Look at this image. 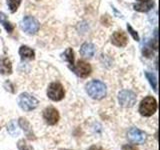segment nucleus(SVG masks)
Instances as JSON below:
<instances>
[{
    "mask_svg": "<svg viewBox=\"0 0 160 150\" xmlns=\"http://www.w3.org/2000/svg\"><path fill=\"white\" fill-rule=\"evenodd\" d=\"M127 29H128V31L130 32V34L132 35V37L134 38V40H136V41H139V36H138V34H137V32L135 31V30L131 27V25L128 24V25H127Z\"/></svg>",
    "mask_w": 160,
    "mask_h": 150,
    "instance_id": "nucleus-22",
    "label": "nucleus"
},
{
    "mask_svg": "<svg viewBox=\"0 0 160 150\" xmlns=\"http://www.w3.org/2000/svg\"><path fill=\"white\" fill-rule=\"evenodd\" d=\"M22 0H7V4L10 8V11L15 12L18 9L20 3H21Z\"/></svg>",
    "mask_w": 160,
    "mask_h": 150,
    "instance_id": "nucleus-19",
    "label": "nucleus"
},
{
    "mask_svg": "<svg viewBox=\"0 0 160 150\" xmlns=\"http://www.w3.org/2000/svg\"><path fill=\"white\" fill-rule=\"evenodd\" d=\"M18 146V149L19 150H33V148L31 146H29V145L24 141V140H20L17 144Z\"/></svg>",
    "mask_w": 160,
    "mask_h": 150,
    "instance_id": "nucleus-21",
    "label": "nucleus"
},
{
    "mask_svg": "<svg viewBox=\"0 0 160 150\" xmlns=\"http://www.w3.org/2000/svg\"><path fill=\"white\" fill-rule=\"evenodd\" d=\"M86 91L93 99H102L106 95V85L99 80H93L86 85Z\"/></svg>",
    "mask_w": 160,
    "mask_h": 150,
    "instance_id": "nucleus-1",
    "label": "nucleus"
},
{
    "mask_svg": "<svg viewBox=\"0 0 160 150\" xmlns=\"http://www.w3.org/2000/svg\"><path fill=\"white\" fill-rule=\"evenodd\" d=\"M8 131L10 134H12V135H18L19 134V131H18V128L16 126V123H15L14 121H12L11 123L9 124V126H8Z\"/></svg>",
    "mask_w": 160,
    "mask_h": 150,
    "instance_id": "nucleus-20",
    "label": "nucleus"
},
{
    "mask_svg": "<svg viewBox=\"0 0 160 150\" xmlns=\"http://www.w3.org/2000/svg\"><path fill=\"white\" fill-rule=\"evenodd\" d=\"M153 1L151 0H148V1H145V2H142V3H139V4H135L134 5V9L137 10V11H140V12H146V11H149L150 9L153 7Z\"/></svg>",
    "mask_w": 160,
    "mask_h": 150,
    "instance_id": "nucleus-15",
    "label": "nucleus"
},
{
    "mask_svg": "<svg viewBox=\"0 0 160 150\" xmlns=\"http://www.w3.org/2000/svg\"><path fill=\"white\" fill-rule=\"evenodd\" d=\"M96 48L92 43H84L80 48V53L84 57H92L95 54Z\"/></svg>",
    "mask_w": 160,
    "mask_h": 150,
    "instance_id": "nucleus-11",
    "label": "nucleus"
},
{
    "mask_svg": "<svg viewBox=\"0 0 160 150\" xmlns=\"http://www.w3.org/2000/svg\"><path fill=\"white\" fill-rule=\"evenodd\" d=\"M18 104L24 111H31L38 106V100L28 93H22L19 96Z\"/></svg>",
    "mask_w": 160,
    "mask_h": 150,
    "instance_id": "nucleus-3",
    "label": "nucleus"
},
{
    "mask_svg": "<svg viewBox=\"0 0 160 150\" xmlns=\"http://www.w3.org/2000/svg\"><path fill=\"white\" fill-rule=\"evenodd\" d=\"M43 118L49 125H55L59 120V113L54 107H47L43 111Z\"/></svg>",
    "mask_w": 160,
    "mask_h": 150,
    "instance_id": "nucleus-8",
    "label": "nucleus"
},
{
    "mask_svg": "<svg viewBox=\"0 0 160 150\" xmlns=\"http://www.w3.org/2000/svg\"><path fill=\"white\" fill-rule=\"evenodd\" d=\"M157 109V102L155 98H153L152 96H147L145 97L142 101L141 104L139 106V112L142 116H151L155 113Z\"/></svg>",
    "mask_w": 160,
    "mask_h": 150,
    "instance_id": "nucleus-2",
    "label": "nucleus"
},
{
    "mask_svg": "<svg viewBox=\"0 0 160 150\" xmlns=\"http://www.w3.org/2000/svg\"><path fill=\"white\" fill-rule=\"evenodd\" d=\"M0 22L3 24V26L5 27V29H6L9 33H11L13 31L14 26L9 21H7L6 17H5V15L3 13H0Z\"/></svg>",
    "mask_w": 160,
    "mask_h": 150,
    "instance_id": "nucleus-17",
    "label": "nucleus"
},
{
    "mask_svg": "<svg viewBox=\"0 0 160 150\" xmlns=\"http://www.w3.org/2000/svg\"><path fill=\"white\" fill-rule=\"evenodd\" d=\"M19 54H20V56H21L22 59H30V60H32V59L35 58L34 51L31 48H29L28 46H21V47H20Z\"/></svg>",
    "mask_w": 160,
    "mask_h": 150,
    "instance_id": "nucleus-13",
    "label": "nucleus"
},
{
    "mask_svg": "<svg viewBox=\"0 0 160 150\" xmlns=\"http://www.w3.org/2000/svg\"><path fill=\"white\" fill-rule=\"evenodd\" d=\"M128 139L132 143L142 144L146 140V134L138 128H131L128 131Z\"/></svg>",
    "mask_w": 160,
    "mask_h": 150,
    "instance_id": "nucleus-9",
    "label": "nucleus"
},
{
    "mask_svg": "<svg viewBox=\"0 0 160 150\" xmlns=\"http://www.w3.org/2000/svg\"><path fill=\"white\" fill-rule=\"evenodd\" d=\"M127 41H128L127 36H126V34H125L123 31H116V32H114L113 35H112V37H111V42L114 45L118 46V47L125 46V45L127 44Z\"/></svg>",
    "mask_w": 160,
    "mask_h": 150,
    "instance_id": "nucleus-10",
    "label": "nucleus"
},
{
    "mask_svg": "<svg viewBox=\"0 0 160 150\" xmlns=\"http://www.w3.org/2000/svg\"><path fill=\"white\" fill-rule=\"evenodd\" d=\"M19 124H20V126L23 128V130L25 131V133H26L28 138L29 139H34L33 133H32V128H31V126H30V124H29V122L27 121V120L24 119V118H20L19 119Z\"/></svg>",
    "mask_w": 160,
    "mask_h": 150,
    "instance_id": "nucleus-14",
    "label": "nucleus"
},
{
    "mask_svg": "<svg viewBox=\"0 0 160 150\" xmlns=\"http://www.w3.org/2000/svg\"><path fill=\"white\" fill-rule=\"evenodd\" d=\"M63 57L69 63L70 67L74 66V52H73V50L71 48L66 49V51L63 53Z\"/></svg>",
    "mask_w": 160,
    "mask_h": 150,
    "instance_id": "nucleus-16",
    "label": "nucleus"
},
{
    "mask_svg": "<svg viewBox=\"0 0 160 150\" xmlns=\"http://www.w3.org/2000/svg\"><path fill=\"white\" fill-rule=\"evenodd\" d=\"M12 65L8 58L1 57L0 58V73L2 74H11Z\"/></svg>",
    "mask_w": 160,
    "mask_h": 150,
    "instance_id": "nucleus-12",
    "label": "nucleus"
},
{
    "mask_svg": "<svg viewBox=\"0 0 160 150\" xmlns=\"http://www.w3.org/2000/svg\"><path fill=\"white\" fill-rule=\"evenodd\" d=\"M64 88L60 83L54 82L49 85L48 90H47V95L48 97L53 100V101H59V100L63 99L64 97Z\"/></svg>",
    "mask_w": 160,
    "mask_h": 150,
    "instance_id": "nucleus-4",
    "label": "nucleus"
},
{
    "mask_svg": "<svg viewBox=\"0 0 160 150\" xmlns=\"http://www.w3.org/2000/svg\"><path fill=\"white\" fill-rule=\"evenodd\" d=\"M119 103L123 107H132L136 103V95L130 90H123L119 93Z\"/></svg>",
    "mask_w": 160,
    "mask_h": 150,
    "instance_id": "nucleus-5",
    "label": "nucleus"
},
{
    "mask_svg": "<svg viewBox=\"0 0 160 150\" xmlns=\"http://www.w3.org/2000/svg\"><path fill=\"white\" fill-rule=\"evenodd\" d=\"M122 150H138V149L136 148V146H134V145L127 144V145H124L122 147Z\"/></svg>",
    "mask_w": 160,
    "mask_h": 150,
    "instance_id": "nucleus-23",
    "label": "nucleus"
},
{
    "mask_svg": "<svg viewBox=\"0 0 160 150\" xmlns=\"http://www.w3.org/2000/svg\"><path fill=\"white\" fill-rule=\"evenodd\" d=\"M71 68L78 76L82 78L89 76L90 73H91V66H90V64H88L85 61H82V60L78 61L77 64L75 65V66H72Z\"/></svg>",
    "mask_w": 160,
    "mask_h": 150,
    "instance_id": "nucleus-7",
    "label": "nucleus"
},
{
    "mask_svg": "<svg viewBox=\"0 0 160 150\" xmlns=\"http://www.w3.org/2000/svg\"><path fill=\"white\" fill-rule=\"evenodd\" d=\"M139 1H141V2H145V1H148V0H139Z\"/></svg>",
    "mask_w": 160,
    "mask_h": 150,
    "instance_id": "nucleus-25",
    "label": "nucleus"
},
{
    "mask_svg": "<svg viewBox=\"0 0 160 150\" xmlns=\"http://www.w3.org/2000/svg\"><path fill=\"white\" fill-rule=\"evenodd\" d=\"M39 27H40V24L34 17H31V16L24 17L22 21V29L27 34H30V35L35 34L39 30Z\"/></svg>",
    "mask_w": 160,
    "mask_h": 150,
    "instance_id": "nucleus-6",
    "label": "nucleus"
},
{
    "mask_svg": "<svg viewBox=\"0 0 160 150\" xmlns=\"http://www.w3.org/2000/svg\"><path fill=\"white\" fill-rule=\"evenodd\" d=\"M88 150H103L101 147H99V146H91Z\"/></svg>",
    "mask_w": 160,
    "mask_h": 150,
    "instance_id": "nucleus-24",
    "label": "nucleus"
},
{
    "mask_svg": "<svg viewBox=\"0 0 160 150\" xmlns=\"http://www.w3.org/2000/svg\"><path fill=\"white\" fill-rule=\"evenodd\" d=\"M145 76H146V78L148 79L149 83L151 84L154 91L157 92V80H156V77H155V75L152 73H149V72H145Z\"/></svg>",
    "mask_w": 160,
    "mask_h": 150,
    "instance_id": "nucleus-18",
    "label": "nucleus"
}]
</instances>
